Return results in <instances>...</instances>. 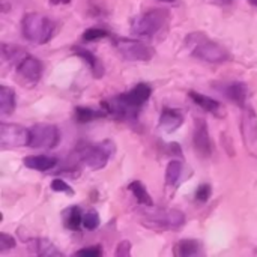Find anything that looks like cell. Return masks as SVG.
<instances>
[{"instance_id":"19","label":"cell","mask_w":257,"mask_h":257,"mask_svg":"<svg viewBox=\"0 0 257 257\" xmlns=\"http://www.w3.org/2000/svg\"><path fill=\"white\" fill-rule=\"evenodd\" d=\"M15 92L8 86H0V113L9 116L15 110Z\"/></svg>"},{"instance_id":"23","label":"cell","mask_w":257,"mask_h":257,"mask_svg":"<svg viewBox=\"0 0 257 257\" xmlns=\"http://www.w3.org/2000/svg\"><path fill=\"white\" fill-rule=\"evenodd\" d=\"M65 226L69 230H78L83 226V214L78 206L68 208L65 212Z\"/></svg>"},{"instance_id":"1","label":"cell","mask_w":257,"mask_h":257,"mask_svg":"<svg viewBox=\"0 0 257 257\" xmlns=\"http://www.w3.org/2000/svg\"><path fill=\"white\" fill-rule=\"evenodd\" d=\"M151 95V86L146 83H140L126 93H122L111 99H104L101 105L105 108L107 114H111L117 119H136L140 108L149 101Z\"/></svg>"},{"instance_id":"26","label":"cell","mask_w":257,"mask_h":257,"mask_svg":"<svg viewBox=\"0 0 257 257\" xmlns=\"http://www.w3.org/2000/svg\"><path fill=\"white\" fill-rule=\"evenodd\" d=\"M83 226L87 230H95L99 226V215L95 211H89L83 215Z\"/></svg>"},{"instance_id":"17","label":"cell","mask_w":257,"mask_h":257,"mask_svg":"<svg viewBox=\"0 0 257 257\" xmlns=\"http://www.w3.org/2000/svg\"><path fill=\"white\" fill-rule=\"evenodd\" d=\"M23 164L27 169L36 170V172H48L57 166V160L53 157H47V155H30L23 160Z\"/></svg>"},{"instance_id":"32","label":"cell","mask_w":257,"mask_h":257,"mask_svg":"<svg viewBox=\"0 0 257 257\" xmlns=\"http://www.w3.org/2000/svg\"><path fill=\"white\" fill-rule=\"evenodd\" d=\"M170 146L173 148V151H172V152H175V154H178V155H182V151H181V148H179V145H178V143H172Z\"/></svg>"},{"instance_id":"27","label":"cell","mask_w":257,"mask_h":257,"mask_svg":"<svg viewBox=\"0 0 257 257\" xmlns=\"http://www.w3.org/2000/svg\"><path fill=\"white\" fill-rule=\"evenodd\" d=\"M51 190L53 191H56V193H66V194H69V196H72L74 194V190L65 182V181H62V179H54V181H51Z\"/></svg>"},{"instance_id":"28","label":"cell","mask_w":257,"mask_h":257,"mask_svg":"<svg viewBox=\"0 0 257 257\" xmlns=\"http://www.w3.org/2000/svg\"><path fill=\"white\" fill-rule=\"evenodd\" d=\"M211 194H212L211 185H209V184H202V185H199V188H197V191H196V199H197L199 202L205 203V202L209 200Z\"/></svg>"},{"instance_id":"29","label":"cell","mask_w":257,"mask_h":257,"mask_svg":"<svg viewBox=\"0 0 257 257\" xmlns=\"http://www.w3.org/2000/svg\"><path fill=\"white\" fill-rule=\"evenodd\" d=\"M15 247V239L8 233H0V251H8Z\"/></svg>"},{"instance_id":"33","label":"cell","mask_w":257,"mask_h":257,"mask_svg":"<svg viewBox=\"0 0 257 257\" xmlns=\"http://www.w3.org/2000/svg\"><path fill=\"white\" fill-rule=\"evenodd\" d=\"M51 5H68L71 0H50Z\"/></svg>"},{"instance_id":"31","label":"cell","mask_w":257,"mask_h":257,"mask_svg":"<svg viewBox=\"0 0 257 257\" xmlns=\"http://www.w3.org/2000/svg\"><path fill=\"white\" fill-rule=\"evenodd\" d=\"M130 251H131V244L128 241H123L117 245V250H116V256H130Z\"/></svg>"},{"instance_id":"20","label":"cell","mask_w":257,"mask_h":257,"mask_svg":"<svg viewBox=\"0 0 257 257\" xmlns=\"http://www.w3.org/2000/svg\"><path fill=\"white\" fill-rule=\"evenodd\" d=\"M128 190L134 194L136 200L143 205V206H154V202H152V197L151 194L148 193L146 187L140 182V181H133L130 185H128Z\"/></svg>"},{"instance_id":"35","label":"cell","mask_w":257,"mask_h":257,"mask_svg":"<svg viewBox=\"0 0 257 257\" xmlns=\"http://www.w3.org/2000/svg\"><path fill=\"white\" fill-rule=\"evenodd\" d=\"M158 2H164V3H172V2H175V0H158Z\"/></svg>"},{"instance_id":"21","label":"cell","mask_w":257,"mask_h":257,"mask_svg":"<svg viewBox=\"0 0 257 257\" xmlns=\"http://www.w3.org/2000/svg\"><path fill=\"white\" fill-rule=\"evenodd\" d=\"M182 170H184V166H182L181 161H178V160L170 161L167 169H166V182H167V185L176 187L179 184V181H181Z\"/></svg>"},{"instance_id":"11","label":"cell","mask_w":257,"mask_h":257,"mask_svg":"<svg viewBox=\"0 0 257 257\" xmlns=\"http://www.w3.org/2000/svg\"><path fill=\"white\" fill-rule=\"evenodd\" d=\"M42 62L33 56H24V59L17 66V81L21 86L33 87L42 77Z\"/></svg>"},{"instance_id":"8","label":"cell","mask_w":257,"mask_h":257,"mask_svg":"<svg viewBox=\"0 0 257 257\" xmlns=\"http://www.w3.org/2000/svg\"><path fill=\"white\" fill-rule=\"evenodd\" d=\"M143 224H148L149 227L158 230H179L185 224V215L178 209L157 211L152 214H146Z\"/></svg>"},{"instance_id":"4","label":"cell","mask_w":257,"mask_h":257,"mask_svg":"<svg viewBox=\"0 0 257 257\" xmlns=\"http://www.w3.org/2000/svg\"><path fill=\"white\" fill-rule=\"evenodd\" d=\"M21 32L29 42L42 45L51 39L54 32V23L42 14L30 12L21 21Z\"/></svg>"},{"instance_id":"9","label":"cell","mask_w":257,"mask_h":257,"mask_svg":"<svg viewBox=\"0 0 257 257\" xmlns=\"http://www.w3.org/2000/svg\"><path fill=\"white\" fill-rule=\"evenodd\" d=\"M30 130L18 123H0V146L2 149H15L29 146Z\"/></svg>"},{"instance_id":"12","label":"cell","mask_w":257,"mask_h":257,"mask_svg":"<svg viewBox=\"0 0 257 257\" xmlns=\"http://www.w3.org/2000/svg\"><path fill=\"white\" fill-rule=\"evenodd\" d=\"M193 145H194L196 152L203 158H208L212 154V143L209 137L208 123L203 119H196L194 133H193Z\"/></svg>"},{"instance_id":"6","label":"cell","mask_w":257,"mask_h":257,"mask_svg":"<svg viewBox=\"0 0 257 257\" xmlns=\"http://www.w3.org/2000/svg\"><path fill=\"white\" fill-rule=\"evenodd\" d=\"M113 45L117 50V53L125 57L126 60L131 62H148L154 57L155 50L137 39H130V38H114Z\"/></svg>"},{"instance_id":"14","label":"cell","mask_w":257,"mask_h":257,"mask_svg":"<svg viewBox=\"0 0 257 257\" xmlns=\"http://www.w3.org/2000/svg\"><path fill=\"white\" fill-rule=\"evenodd\" d=\"M223 93H224V96H226L230 102H233L235 105L245 107L247 96H248V87H247L245 83H242V81L229 83V84H226Z\"/></svg>"},{"instance_id":"5","label":"cell","mask_w":257,"mask_h":257,"mask_svg":"<svg viewBox=\"0 0 257 257\" xmlns=\"http://www.w3.org/2000/svg\"><path fill=\"white\" fill-rule=\"evenodd\" d=\"M114 145L111 140H104L96 145H84L80 149V160L90 170H101L107 166L108 160L114 154Z\"/></svg>"},{"instance_id":"13","label":"cell","mask_w":257,"mask_h":257,"mask_svg":"<svg viewBox=\"0 0 257 257\" xmlns=\"http://www.w3.org/2000/svg\"><path fill=\"white\" fill-rule=\"evenodd\" d=\"M184 123V114L181 110H176V108H164L161 116H160V128L170 134V133H175L176 130H179Z\"/></svg>"},{"instance_id":"7","label":"cell","mask_w":257,"mask_h":257,"mask_svg":"<svg viewBox=\"0 0 257 257\" xmlns=\"http://www.w3.org/2000/svg\"><path fill=\"white\" fill-rule=\"evenodd\" d=\"M30 130L29 148L33 149H54L60 142V133L56 125L36 123Z\"/></svg>"},{"instance_id":"34","label":"cell","mask_w":257,"mask_h":257,"mask_svg":"<svg viewBox=\"0 0 257 257\" xmlns=\"http://www.w3.org/2000/svg\"><path fill=\"white\" fill-rule=\"evenodd\" d=\"M248 2H250V3H251L253 6H257V0H248Z\"/></svg>"},{"instance_id":"15","label":"cell","mask_w":257,"mask_h":257,"mask_svg":"<svg viewBox=\"0 0 257 257\" xmlns=\"http://www.w3.org/2000/svg\"><path fill=\"white\" fill-rule=\"evenodd\" d=\"M188 96H190V99L196 104V105H199L202 110H206V111H209V113H212V114H218V116H223V107H221V104L218 102V101H215V99H212V98H209V96H206V95H202V93H199V92H196V90H190L188 92Z\"/></svg>"},{"instance_id":"18","label":"cell","mask_w":257,"mask_h":257,"mask_svg":"<svg viewBox=\"0 0 257 257\" xmlns=\"http://www.w3.org/2000/svg\"><path fill=\"white\" fill-rule=\"evenodd\" d=\"M29 250L38 256H62L60 250H57L48 239H44V238H35V239H30L29 241Z\"/></svg>"},{"instance_id":"25","label":"cell","mask_w":257,"mask_h":257,"mask_svg":"<svg viewBox=\"0 0 257 257\" xmlns=\"http://www.w3.org/2000/svg\"><path fill=\"white\" fill-rule=\"evenodd\" d=\"M108 36V32L104 30V29H99V27H90L87 29L84 33H83V41L84 42H93V41H99L102 38H107Z\"/></svg>"},{"instance_id":"3","label":"cell","mask_w":257,"mask_h":257,"mask_svg":"<svg viewBox=\"0 0 257 257\" xmlns=\"http://www.w3.org/2000/svg\"><path fill=\"white\" fill-rule=\"evenodd\" d=\"M170 21V14L167 9H151L142 15H137L131 21V30L134 35L142 38H154L161 30L167 27Z\"/></svg>"},{"instance_id":"30","label":"cell","mask_w":257,"mask_h":257,"mask_svg":"<svg viewBox=\"0 0 257 257\" xmlns=\"http://www.w3.org/2000/svg\"><path fill=\"white\" fill-rule=\"evenodd\" d=\"M77 256H89V257H98L102 254V250L99 245H92V247H86V248H81L75 253Z\"/></svg>"},{"instance_id":"24","label":"cell","mask_w":257,"mask_h":257,"mask_svg":"<svg viewBox=\"0 0 257 257\" xmlns=\"http://www.w3.org/2000/svg\"><path fill=\"white\" fill-rule=\"evenodd\" d=\"M75 119L77 122L80 123H87V122H92L95 119H99V117H105L107 116V111H95L89 107H77L75 108Z\"/></svg>"},{"instance_id":"16","label":"cell","mask_w":257,"mask_h":257,"mask_svg":"<svg viewBox=\"0 0 257 257\" xmlns=\"http://www.w3.org/2000/svg\"><path fill=\"white\" fill-rule=\"evenodd\" d=\"M71 51H72L75 56L81 57V59L89 65V68L92 69L95 78H101V77L104 75V66H102V63H101V60H99L93 53H90L89 50H86V48H83V47H78V45L72 47Z\"/></svg>"},{"instance_id":"22","label":"cell","mask_w":257,"mask_h":257,"mask_svg":"<svg viewBox=\"0 0 257 257\" xmlns=\"http://www.w3.org/2000/svg\"><path fill=\"white\" fill-rule=\"evenodd\" d=\"M200 253V244L196 239H182L176 245V254L181 257L196 256Z\"/></svg>"},{"instance_id":"2","label":"cell","mask_w":257,"mask_h":257,"mask_svg":"<svg viewBox=\"0 0 257 257\" xmlns=\"http://www.w3.org/2000/svg\"><path fill=\"white\" fill-rule=\"evenodd\" d=\"M185 45L190 50L191 56L208 63H223L230 59V53L227 48L199 32L190 33L185 38Z\"/></svg>"},{"instance_id":"10","label":"cell","mask_w":257,"mask_h":257,"mask_svg":"<svg viewBox=\"0 0 257 257\" xmlns=\"http://www.w3.org/2000/svg\"><path fill=\"white\" fill-rule=\"evenodd\" d=\"M242 142L250 155L257 158V114L254 108L244 107L241 114V125H239Z\"/></svg>"}]
</instances>
